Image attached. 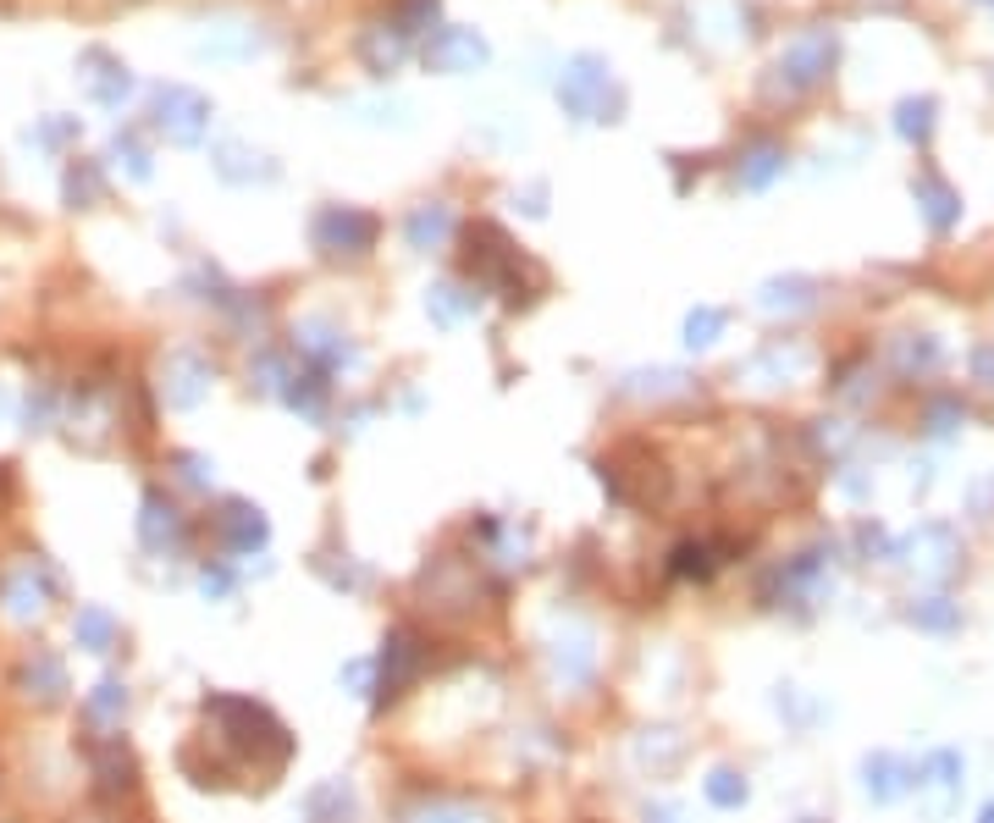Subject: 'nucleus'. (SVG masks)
Returning a JSON list of instances; mask_svg holds the SVG:
<instances>
[{"mask_svg":"<svg viewBox=\"0 0 994 823\" xmlns=\"http://www.w3.org/2000/svg\"><path fill=\"white\" fill-rule=\"evenodd\" d=\"M376 243V216L354 210V205H326L315 216V250L326 255H365Z\"/></svg>","mask_w":994,"mask_h":823,"instance_id":"obj_1","label":"nucleus"},{"mask_svg":"<svg viewBox=\"0 0 994 823\" xmlns=\"http://www.w3.org/2000/svg\"><path fill=\"white\" fill-rule=\"evenodd\" d=\"M216 536H221V547H227L232 558H255V547L271 542V525H266V515H260L255 504L232 498V504H221V515H216Z\"/></svg>","mask_w":994,"mask_h":823,"instance_id":"obj_2","label":"nucleus"},{"mask_svg":"<svg viewBox=\"0 0 994 823\" xmlns=\"http://www.w3.org/2000/svg\"><path fill=\"white\" fill-rule=\"evenodd\" d=\"M183 531H189L183 509H178L172 498H166V492H149V498H144V515H138V536H144V547L166 553V547H178V542H183Z\"/></svg>","mask_w":994,"mask_h":823,"instance_id":"obj_3","label":"nucleus"},{"mask_svg":"<svg viewBox=\"0 0 994 823\" xmlns=\"http://www.w3.org/2000/svg\"><path fill=\"white\" fill-rule=\"evenodd\" d=\"M205 122H210V106L199 95H189V89H166L160 95V128H172L178 144H194L205 133Z\"/></svg>","mask_w":994,"mask_h":823,"instance_id":"obj_4","label":"nucleus"},{"mask_svg":"<svg viewBox=\"0 0 994 823\" xmlns=\"http://www.w3.org/2000/svg\"><path fill=\"white\" fill-rule=\"evenodd\" d=\"M961 790V763L950 752H934L923 768H918V796L929 801V812H950V796Z\"/></svg>","mask_w":994,"mask_h":823,"instance_id":"obj_5","label":"nucleus"},{"mask_svg":"<svg viewBox=\"0 0 994 823\" xmlns=\"http://www.w3.org/2000/svg\"><path fill=\"white\" fill-rule=\"evenodd\" d=\"M72 636H77L83 652H111L117 646V619L106 608H95V603H83L77 619H72Z\"/></svg>","mask_w":994,"mask_h":823,"instance_id":"obj_6","label":"nucleus"},{"mask_svg":"<svg viewBox=\"0 0 994 823\" xmlns=\"http://www.w3.org/2000/svg\"><path fill=\"white\" fill-rule=\"evenodd\" d=\"M603 84H608V72H597V61H574V72L563 77L558 95H563L569 111H592V95H597Z\"/></svg>","mask_w":994,"mask_h":823,"instance_id":"obj_7","label":"nucleus"},{"mask_svg":"<svg viewBox=\"0 0 994 823\" xmlns=\"http://www.w3.org/2000/svg\"><path fill=\"white\" fill-rule=\"evenodd\" d=\"M950 547H956V542H950V531H945V525H929L918 542H911V564H918L923 574H934V581H940V574L950 569V558H945Z\"/></svg>","mask_w":994,"mask_h":823,"instance_id":"obj_8","label":"nucleus"},{"mask_svg":"<svg viewBox=\"0 0 994 823\" xmlns=\"http://www.w3.org/2000/svg\"><path fill=\"white\" fill-rule=\"evenodd\" d=\"M702 796H707L718 812H735V807H745L752 785H745V774H735V768H713V774L702 779Z\"/></svg>","mask_w":994,"mask_h":823,"instance_id":"obj_9","label":"nucleus"},{"mask_svg":"<svg viewBox=\"0 0 994 823\" xmlns=\"http://www.w3.org/2000/svg\"><path fill=\"white\" fill-rule=\"evenodd\" d=\"M448 227H453V221H448L443 205H421V210L409 216V243H414V250H426V243H443Z\"/></svg>","mask_w":994,"mask_h":823,"instance_id":"obj_10","label":"nucleus"},{"mask_svg":"<svg viewBox=\"0 0 994 823\" xmlns=\"http://www.w3.org/2000/svg\"><path fill=\"white\" fill-rule=\"evenodd\" d=\"M89 713H95V718H122V713H128V686L100 680V686L89 691Z\"/></svg>","mask_w":994,"mask_h":823,"instance_id":"obj_11","label":"nucleus"},{"mask_svg":"<svg viewBox=\"0 0 994 823\" xmlns=\"http://www.w3.org/2000/svg\"><path fill=\"white\" fill-rule=\"evenodd\" d=\"M409 823H481V818H475L470 807H459V801H426Z\"/></svg>","mask_w":994,"mask_h":823,"instance_id":"obj_12","label":"nucleus"},{"mask_svg":"<svg viewBox=\"0 0 994 823\" xmlns=\"http://www.w3.org/2000/svg\"><path fill=\"white\" fill-rule=\"evenodd\" d=\"M199 592H205V597H216V603H221V597H232V569H227L221 558H210V564L199 569Z\"/></svg>","mask_w":994,"mask_h":823,"instance_id":"obj_13","label":"nucleus"},{"mask_svg":"<svg viewBox=\"0 0 994 823\" xmlns=\"http://www.w3.org/2000/svg\"><path fill=\"white\" fill-rule=\"evenodd\" d=\"M686 332H691V338H686L691 349H707V343H713V332H718V315H713V310L691 315V326H686Z\"/></svg>","mask_w":994,"mask_h":823,"instance_id":"obj_14","label":"nucleus"},{"mask_svg":"<svg viewBox=\"0 0 994 823\" xmlns=\"http://www.w3.org/2000/svg\"><path fill=\"white\" fill-rule=\"evenodd\" d=\"M646 823H680L675 812H646Z\"/></svg>","mask_w":994,"mask_h":823,"instance_id":"obj_15","label":"nucleus"},{"mask_svg":"<svg viewBox=\"0 0 994 823\" xmlns=\"http://www.w3.org/2000/svg\"><path fill=\"white\" fill-rule=\"evenodd\" d=\"M983 823H994V807H989V812H983Z\"/></svg>","mask_w":994,"mask_h":823,"instance_id":"obj_16","label":"nucleus"}]
</instances>
